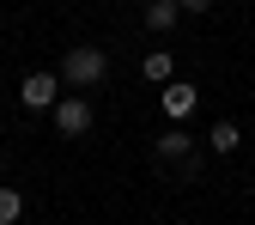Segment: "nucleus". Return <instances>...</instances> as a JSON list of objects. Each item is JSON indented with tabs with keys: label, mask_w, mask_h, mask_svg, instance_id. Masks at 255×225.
<instances>
[{
	"label": "nucleus",
	"mask_w": 255,
	"mask_h": 225,
	"mask_svg": "<svg viewBox=\"0 0 255 225\" xmlns=\"http://www.w3.org/2000/svg\"><path fill=\"white\" fill-rule=\"evenodd\" d=\"M237 140H243V134H237V122H213V134H207L213 152H237Z\"/></svg>",
	"instance_id": "obj_8"
},
{
	"label": "nucleus",
	"mask_w": 255,
	"mask_h": 225,
	"mask_svg": "<svg viewBox=\"0 0 255 225\" xmlns=\"http://www.w3.org/2000/svg\"><path fill=\"white\" fill-rule=\"evenodd\" d=\"M176 0H146V30H176Z\"/></svg>",
	"instance_id": "obj_6"
},
{
	"label": "nucleus",
	"mask_w": 255,
	"mask_h": 225,
	"mask_svg": "<svg viewBox=\"0 0 255 225\" xmlns=\"http://www.w3.org/2000/svg\"><path fill=\"white\" fill-rule=\"evenodd\" d=\"M158 104H164V116H170V122H188V116H195V104H201V91L188 85V79H170L164 91H158Z\"/></svg>",
	"instance_id": "obj_4"
},
{
	"label": "nucleus",
	"mask_w": 255,
	"mask_h": 225,
	"mask_svg": "<svg viewBox=\"0 0 255 225\" xmlns=\"http://www.w3.org/2000/svg\"><path fill=\"white\" fill-rule=\"evenodd\" d=\"M49 116H55V134H61V140H79V134H91V104H85V98H61Z\"/></svg>",
	"instance_id": "obj_3"
},
{
	"label": "nucleus",
	"mask_w": 255,
	"mask_h": 225,
	"mask_svg": "<svg viewBox=\"0 0 255 225\" xmlns=\"http://www.w3.org/2000/svg\"><path fill=\"white\" fill-rule=\"evenodd\" d=\"M152 146H158V158H188V152H195V140L182 134V122H170V128H164V134H158Z\"/></svg>",
	"instance_id": "obj_5"
},
{
	"label": "nucleus",
	"mask_w": 255,
	"mask_h": 225,
	"mask_svg": "<svg viewBox=\"0 0 255 225\" xmlns=\"http://www.w3.org/2000/svg\"><path fill=\"white\" fill-rule=\"evenodd\" d=\"M18 98H24V110H55V104H61V73H49V67H37V73H24V85H18Z\"/></svg>",
	"instance_id": "obj_2"
},
{
	"label": "nucleus",
	"mask_w": 255,
	"mask_h": 225,
	"mask_svg": "<svg viewBox=\"0 0 255 225\" xmlns=\"http://www.w3.org/2000/svg\"><path fill=\"white\" fill-rule=\"evenodd\" d=\"M182 12H213V0H176Z\"/></svg>",
	"instance_id": "obj_10"
},
{
	"label": "nucleus",
	"mask_w": 255,
	"mask_h": 225,
	"mask_svg": "<svg viewBox=\"0 0 255 225\" xmlns=\"http://www.w3.org/2000/svg\"><path fill=\"white\" fill-rule=\"evenodd\" d=\"M61 85H73V91H91V85H104L110 79V55L104 49H91V43H79V49H67L61 55Z\"/></svg>",
	"instance_id": "obj_1"
},
{
	"label": "nucleus",
	"mask_w": 255,
	"mask_h": 225,
	"mask_svg": "<svg viewBox=\"0 0 255 225\" xmlns=\"http://www.w3.org/2000/svg\"><path fill=\"white\" fill-rule=\"evenodd\" d=\"M18 213H24V195L18 189H0V225H18Z\"/></svg>",
	"instance_id": "obj_9"
},
{
	"label": "nucleus",
	"mask_w": 255,
	"mask_h": 225,
	"mask_svg": "<svg viewBox=\"0 0 255 225\" xmlns=\"http://www.w3.org/2000/svg\"><path fill=\"white\" fill-rule=\"evenodd\" d=\"M170 73H176V61H170L164 49H152V55H146V79H152V85H170Z\"/></svg>",
	"instance_id": "obj_7"
}]
</instances>
